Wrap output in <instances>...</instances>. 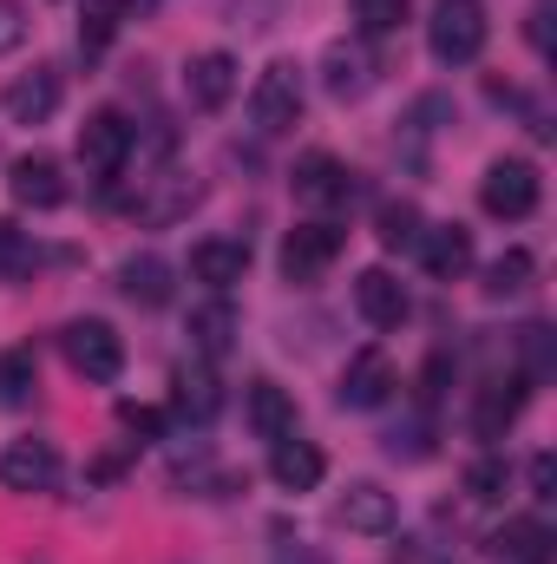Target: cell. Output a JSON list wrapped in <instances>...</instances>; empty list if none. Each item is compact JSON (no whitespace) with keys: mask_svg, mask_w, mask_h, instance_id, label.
Returning a JSON list of instances; mask_svg holds the SVG:
<instances>
[{"mask_svg":"<svg viewBox=\"0 0 557 564\" xmlns=\"http://www.w3.org/2000/svg\"><path fill=\"white\" fill-rule=\"evenodd\" d=\"M59 355H66L73 375H86V381H99V388L125 375V341H119V328L99 322V315L66 322V328H59Z\"/></svg>","mask_w":557,"mask_h":564,"instance_id":"cell-1","label":"cell"},{"mask_svg":"<svg viewBox=\"0 0 557 564\" xmlns=\"http://www.w3.org/2000/svg\"><path fill=\"white\" fill-rule=\"evenodd\" d=\"M485 33H492V20H485L479 0H439L433 20H426V46H433L439 66H472L485 53Z\"/></svg>","mask_w":557,"mask_h":564,"instance_id":"cell-2","label":"cell"},{"mask_svg":"<svg viewBox=\"0 0 557 564\" xmlns=\"http://www.w3.org/2000/svg\"><path fill=\"white\" fill-rule=\"evenodd\" d=\"M341 243H348V230H341L335 217H308V224H295V230L282 237V276L295 282V289H315V282L335 270Z\"/></svg>","mask_w":557,"mask_h":564,"instance_id":"cell-3","label":"cell"},{"mask_svg":"<svg viewBox=\"0 0 557 564\" xmlns=\"http://www.w3.org/2000/svg\"><path fill=\"white\" fill-rule=\"evenodd\" d=\"M538 197H545V177H538L532 158H499V164H485V177H479V204H485L492 217H505V224L532 217Z\"/></svg>","mask_w":557,"mask_h":564,"instance_id":"cell-4","label":"cell"},{"mask_svg":"<svg viewBox=\"0 0 557 564\" xmlns=\"http://www.w3.org/2000/svg\"><path fill=\"white\" fill-rule=\"evenodd\" d=\"M132 144H139L132 119L106 106V112H92V119L79 126V164H86L92 177H119V171H125V158H132Z\"/></svg>","mask_w":557,"mask_h":564,"instance_id":"cell-5","label":"cell"},{"mask_svg":"<svg viewBox=\"0 0 557 564\" xmlns=\"http://www.w3.org/2000/svg\"><path fill=\"white\" fill-rule=\"evenodd\" d=\"M302 73L276 59V66H263V79H256V93H250V119H256V132H288L295 119H302Z\"/></svg>","mask_w":557,"mask_h":564,"instance_id":"cell-6","label":"cell"},{"mask_svg":"<svg viewBox=\"0 0 557 564\" xmlns=\"http://www.w3.org/2000/svg\"><path fill=\"white\" fill-rule=\"evenodd\" d=\"M288 184H295V197H302L308 210H348V204H354V171H348L335 151H308Z\"/></svg>","mask_w":557,"mask_h":564,"instance_id":"cell-7","label":"cell"},{"mask_svg":"<svg viewBox=\"0 0 557 564\" xmlns=\"http://www.w3.org/2000/svg\"><path fill=\"white\" fill-rule=\"evenodd\" d=\"M525 394H532V381L512 368V375H492L485 388H479V401H472V433L485 440V446H499L505 433H512V421L525 414Z\"/></svg>","mask_w":557,"mask_h":564,"instance_id":"cell-8","label":"cell"},{"mask_svg":"<svg viewBox=\"0 0 557 564\" xmlns=\"http://www.w3.org/2000/svg\"><path fill=\"white\" fill-rule=\"evenodd\" d=\"M59 99H66L59 66H33V73L7 79V93H0V106H7V119H13V126H46V119L59 112Z\"/></svg>","mask_w":557,"mask_h":564,"instance_id":"cell-9","label":"cell"},{"mask_svg":"<svg viewBox=\"0 0 557 564\" xmlns=\"http://www.w3.org/2000/svg\"><path fill=\"white\" fill-rule=\"evenodd\" d=\"M7 191H13V204H26V210H59V204H66V171H59V158L26 151V158L7 164Z\"/></svg>","mask_w":557,"mask_h":564,"instance_id":"cell-10","label":"cell"},{"mask_svg":"<svg viewBox=\"0 0 557 564\" xmlns=\"http://www.w3.org/2000/svg\"><path fill=\"white\" fill-rule=\"evenodd\" d=\"M0 486L7 492H53L59 486V446L53 440H13L0 453Z\"/></svg>","mask_w":557,"mask_h":564,"instance_id":"cell-11","label":"cell"},{"mask_svg":"<svg viewBox=\"0 0 557 564\" xmlns=\"http://www.w3.org/2000/svg\"><path fill=\"white\" fill-rule=\"evenodd\" d=\"M197 197H204V184L197 177H184V171H157V177H144L139 191V224H151V230H164V224H177V217H190L197 210Z\"/></svg>","mask_w":557,"mask_h":564,"instance_id":"cell-12","label":"cell"},{"mask_svg":"<svg viewBox=\"0 0 557 564\" xmlns=\"http://www.w3.org/2000/svg\"><path fill=\"white\" fill-rule=\"evenodd\" d=\"M401 388V375H394V361L381 355V348H361L348 368H341V408H354V414H368V408H387V394Z\"/></svg>","mask_w":557,"mask_h":564,"instance_id":"cell-13","label":"cell"},{"mask_svg":"<svg viewBox=\"0 0 557 564\" xmlns=\"http://www.w3.org/2000/svg\"><path fill=\"white\" fill-rule=\"evenodd\" d=\"M335 519H341L348 532H361V539H387V532L401 525V506H394V492H387V486L361 479V486H348V492H341Z\"/></svg>","mask_w":557,"mask_h":564,"instance_id":"cell-14","label":"cell"},{"mask_svg":"<svg viewBox=\"0 0 557 564\" xmlns=\"http://www.w3.org/2000/svg\"><path fill=\"white\" fill-rule=\"evenodd\" d=\"M414 250H419V263H426L433 282H459L472 270V230L466 224H426Z\"/></svg>","mask_w":557,"mask_h":564,"instance_id":"cell-15","label":"cell"},{"mask_svg":"<svg viewBox=\"0 0 557 564\" xmlns=\"http://www.w3.org/2000/svg\"><path fill=\"white\" fill-rule=\"evenodd\" d=\"M354 308H361L368 328H401L414 315V302H407V289H401L394 270H361L354 276Z\"/></svg>","mask_w":557,"mask_h":564,"instance_id":"cell-16","label":"cell"},{"mask_svg":"<svg viewBox=\"0 0 557 564\" xmlns=\"http://www.w3.org/2000/svg\"><path fill=\"white\" fill-rule=\"evenodd\" d=\"M270 479H276L282 492H315L321 479H328V459H321V446L315 440H276L270 446Z\"/></svg>","mask_w":557,"mask_h":564,"instance_id":"cell-17","label":"cell"},{"mask_svg":"<svg viewBox=\"0 0 557 564\" xmlns=\"http://www.w3.org/2000/svg\"><path fill=\"white\" fill-rule=\"evenodd\" d=\"M184 93H190L197 112H223L230 93H237V59H230V53H197V59L184 66Z\"/></svg>","mask_w":557,"mask_h":564,"instance_id":"cell-18","label":"cell"},{"mask_svg":"<svg viewBox=\"0 0 557 564\" xmlns=\"http://www.w3.org/2000/svg\"><path fill=\"white\" fill-rule=\"evenodd\" d=\"M190 276L210 282V289L223 295L230 282L250 276V243H243V237H204V243L190 250Z\"/></svg>","mask_w":557,"mask_h":564,"instance_id":"cell-19","label":"cell"},{"mask_svg":"<svg viewBox=\"0 0 557 564\" xmlns=\"http://www.w3.org/2000/svg\"><path fill=\"white\" fill-rule=\"evenodd\" d=\"M492 558L499 564H551L557 558V539L545 519H505L492 532Z\"/></svg>","mask_w":557,"mask_h":564,"instance_id":"cell-20","label":"cell"},{"mask_svg":"<svg viewBox=\"0 0 557 564\" xmlns=\"http://www.w3.org/2000/svg\"><path fill=\"white\" fill-rule=\"evenodd\" d=\"M217 408H223V388H217V375L210 368H177V381H171V414L190 426L217 421Z\"/></svg>","mask_w":557,"mask_h":564,"instance_id":"cell-21","label":"cell"},{"mask_svg":"<svg viewBox=\"0 0 557 564\" xmlns=\"http://www.w3.org/2000/svg\"><path fill=\"white\" fill-rule=\"evenodd\" d=\"M243 414H250V426H256V440H270V446L295 433V401H288V388H276V381H250Z\"/></svg>","mask_w":557,"mask_h":564,"instance_id":"cell-22","label":"cell"},{"mask_svg":"<svg viewBox=\"0 0 557 564\" xmlns=\"http://www.w3.org/2000/svg\"><path fill=\"white\" fill-rule=\"evenodd\" d=\"M119 289H125V302H139V308H164L171 302V263L164 257H125V270H119Z\"/></svg>","mask_w":557,"mask_h":564,"instance_id":"cell-23","label":"cell"},{"mask_svg":"<svg viewBox=\"0 0 557 564\" xmlns=\"http://www.w3.org/2000/svg\"><path fill=\"white\" fill-rule=\"evenodd\" d=\"M321 73H328V93H335V99H361V93L374 86V53H368V46H328Z\"/></svg>","mask_w":557,"mask_h":564,"instance_id":"cell-24","label":"cell"},{"mask_svg":"<svg viewBox=\"0 0 557 564\" xmlns=\"http://www.w3.org/2000/svg\"><path fill=\"white\" fill-rule=\"evenodd\" d=\"M230 335H237V308H230L223 295L190 315V348H197L204 361H223V355H230Z\"/></svg>","mask_w":557,"mask_h":564,"instance_id":"cell-25","label":"cell"},{"mask_svg":"<svg viewBox=\"0 0 557 564\" xmlns=\"http://www.w3.org/2000/svg\"><path fill=\"white\" fill-rule=\"evenodd\" d=\"M125 7H132V0H86V13H79V53H86V59H99V53L119 40Z\"/></svg>","mask_w":557,"mask_h":564,"instance_id":"cell-26","label":"cell"},{"mask_svg":"<svg viewBox=\"0 0 557 564\" xmlns=\"http://www.w3.org/2000/svg\"><path fill=\"white\" fill-rule=\"evenodd\" d=\"M532 276H538V257H532V250H505V257L485 263V295H492V302H512V295L532 289Z\"/></svg>","mask_w":557,"mask_h":564,"instance_id":"cell-27","label":"cell"},{"mask_svg":"<svg viewBox=\"0 0 557 564\" xmlns=\"http://www.w3.org/2000/svg\"><path fill=\"white\" fill-rule=\"evenodd\" d=\"M33 388H40V361H33V348H7V355H0V401L20 408Z\"/></svg>","mask_w":557,"mask_h":564,"instance_id":"cell-28","label":"cell"},{"mask_svg":"<svg viewBox=\"0 0 557 564\" xmlns=\"http://www.w3.org/2000/svg\"><path fill=\"white\" fill-rule=\"evenodd\" d=\"M518 355H525V361H518V375H525V381H532V388H538V381H551V328H545V322H525V328H518Z\"/></svg>","mask_w":557,"mask_h":564,"instance_id":"cell-29","label":"cell"},{"mask_svg":"<svg viewBox=\"0 0 557 564\" xmlns=\"http://www.w3.org/2000/svg\"><path fill=\"white\" fill-rule=\"evenodd\" d=\"M374 224H381V243H387V250H414L419 230H426V224H419V210L407 204V197L381 204V217H374Z\"/></svg>","mask_w":557,"mask_h":564,"instance_id":"cell-30","label":"cell"},{"mask_svg":"<svg viewBox=\"0 0 557 564\" xmlns=\"http://www.w3.org/2000/svg\"><path fill=\"white\" fill-rule=\"evenodd\" d=\"M505 479H512V473H505V459H499V453H485V459H472V466H466V499L499 506V499H505Z\"/></svg>","mask_w":557,"mask_h":564,"instance_id":"cell-31","label":"cell"},{"mask_svg":"<svg viewBox=\"0 0 557 564\" xmlns=\"http://www.w3.org/2000/svg\"><path fill=\"white\" fill-rule=\"evenodd\" d=\"M40 270V243L20 224H0V276H33Z\"/></svg>","mask_w":557,"mask_h":564,"instance_id":"cell-32","label":"cell"},{"mask_svg":"<svg viewBox=\"0 0 557 564\" xmlns=\"http://www.w3.org/2000/svg\"><path fill=\"white\" fill-rule=\"evenodd\" d=\"M354 20H361V33H401V20H407V0H354Z\"/></svg>","mask_w":557,"mask_h":564,"instance_id":"cell-33","label":"cell"},{"mask_svg":"<svg viewBox=\"0 0 557 564\" xmlns=\"http://www.w3.org/2000/svg\"><path fill=\"white\" fill-rule=\"evenodd\" d=\"M20 46H26V7L0 0V53H20Z\"/></svg>","mask_w":557,"mask_h":564,"instance_id":"cell-34","label":"cell"},{"mask_svg":"<svg viewBox=\"0 0 557 564\" xmlns=\"http://www.w3.org/2000/svg\"><path fill=\"white\" fill-rule=\"evenodd\" d=\"M446 375H452V355H433V361L419 368V401H426V408L446 394Z\"/></svg>","mask_w":557,"mask_h":564,"instance_id":"cell-35","label":"cell"},{"mask_svg":"<svg viewBox=\"0 0 557 564\" xmlns=\"http://www.w3.org/2000/svg\"><path fill=\"white\" fill-rule=\"evenodd\" d=\"M532 492H538V499H557V459L551 453L532 459Z\"/></svg>","mask_w":557,"mask_h":564,"instance_id":"cell-36","label":"cell"},{"mask_svg":"<svg viewBox=\"0 0 557 564\" xmlns=\"http://www.w3.org/2000/svg\"><path fill=\"white\" fill-rule=\"evenodd\" d=\"M119 421L132 426V433H157V414H151V408H139V401H125V408H119Z\"/></svg>","mask_w":557,"mask_h":564,"instance_id":"cell-37","label":"cell"},{"mask_svg":"<svg viewBox=\"0 0 557 564\" xmlns=\"http://www.w3.org/2000/svg\"><path fill=\"white\" fill-rule=\"evenodd\" d=\"M270 564H328V558H321V552H308V545H282Z\"/></svg>","mask_w":557,"mask_h":564,"instance_id":"cell-38","label":"cell"}]
</instances>
